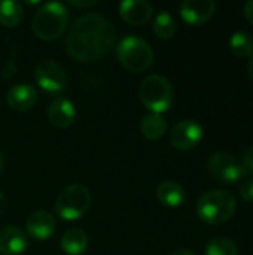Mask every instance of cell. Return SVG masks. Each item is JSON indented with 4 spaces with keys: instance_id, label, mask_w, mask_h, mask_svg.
Returning a JSON list of instances; mask_svg holds the SVG:
<instances>
[{
    "instance_id": "5b68a950",
    "label": "cell",
    "mask_w": 253,
    "mask_h": 255,
    "mask_svg": "<svg viewBox=\"0 0 253 255\" xmlns=\"http://www.w3.org/2000/svg\"><path fill=\"white\" fill-rule=\"evenodd\" d=\"M142 103L152 111V114L161 115L169 111L173 103V88L167 78L161 75H149L142 81L139 88Z\"/></svg>"
},
{
    "instance_id": "603a6c76",
    "label": "cell",
    "mask_w": 253,
    "mask_h": 255,
    "mask_svg": "<svg viewBox=\"0 0 253 255\" xmlns=\"http://www.w3.org/2000/svg\"><path fill=\"white\" fill-rule=\"evenodd\" d=\"M240 164H242L245 173H251V175H253V145L252 146H249V148L245 151Z\"/></svg>"
},
{
    "instance_id": "d6986e66",
    "label": "cell",
    "mask_w": 253,
    "mask_h": 255,
    "mask_svg": "<svg viewBox=\"0 0 253 255\" xmlns=\"http://www.w3.org/2000/svg\"><path fill=\"white\" fill-rule=\"evenodd\" d=\"M22 19V6L15 0H0V24L15 27Z\"/></svg>"
},
{
    "instance_id": "3957f363",
    "label": "cell",
    "mask_w": 253,
    "mask_h": 255,
    "mask_svg": "<svg viewBox=\"0 0 253 255\" xmlns=\"http://www.w3.org/2000/svg\"><path fill=\"white\" fill-rule=\"evenodd\" d=\"M237 209L236 197L224 190H213L203 194L197 202V215L207 224L228 221Z\"/></svg>"
},
{
    "instance_id": "7c38bea8",
    "label": "cell",
    "mask_w": 253,
    "mask_h": 255,
    "mask_svg": "<svg viewBox=\"0 0 253 255\" xmlns=\"http://www.w3.org/2000/svg\"><path fill=\"white\" fill-rule=\"evenodd\" d=\"M55 229H57V223L54 217L46 211H34L28 215L25 221L27 233L37 241L49 239L54 235Z\"/></svg>"
},
{
    "instance_id": "30bf717a",
    "label": "cell",
    "mask_w": 253,
    "mask_h": 255,
    "mask_svg": "<svg viewBox=\"0 0 253 255\" xmlns=\"http://www.w3.org/2000/svg\"><path fill=\"white\" fill-rule=\"evenodd\" d=\"M216 4L213 0H185L179 10L185 22L191 25H201L207 22L215 13Z\"/></svg>"
},
{
    "instance_id": "277c9868",
    "label": "cell",
    "mask_w": 253,
    "mask_h": 255,
    "mask_svg": "<svg viewBox=\"0 0 253 255\" xmlns=\"http://www.w3.org/2000/svg\"><path fill=\"white\" fill-rule=\"evenodd\" d=\"M118 61L130 72L139 73L154 63L152 46L139 36H127L116 46Z\"/></svg>"
},
{
    "instance_id": "9c48e42d",
    "label": "cell",
    "mask_w": 253,
    "mask_h": 255,
    "mask_svg": "<svg viewBox=\"0 0 253 255\" xmlns=\"http://www.w3.org/2000/svg\"><path fill=\"white\" fill-rule=\"evenodd\" d=\"M201 137H203V127L194 120H183L177 123L170 133L171 145L183 151L197 146Z\"/></svg>"
},
{
    "instance_id": "cb8c5ba5",
    "label": "cell",
    "mask_w": 253,
    "mask_h": 255,
    "mask_svg": "<svg viewBox=\"0 0 253 255\" xmlns=\"http://www.w3.org/2000/svg\"><path fill=\"white\" fill-rule=\"evenodd\" d=\"M240 196L243 200L253 202V179L245 181L240 187Z\"/></svg>"
},
{
    "instance_id": "4316f807",
    "label": "cell",
    "mask_w": 253,
    "mask_h": 255,
    "mask_svg": "<svg viewBox=\"0 0 253 255\" xmlns=\"http://www.w3.org/2000/svg\"><path fill=\"white\" fill-rule=\"evenodd\" d=\"M243 12H245V18H246L251 24H253V0H249V1L245 4Z\"/></svg>"
},
{
    "instance_id": "ba28073f",
    "label": "cell",
    "mask_w": 253,
    "mask_h": 255,
    "mask_svg": "<svg viewBox=\"0 0 253 255\" xmlns=\"http://www.w3.org/2000/svg\"><path fill=\"white\" fill-rule=\"evenodd\" d=\"M39 87L48 93H60L67 87V73L61 64L54 60H43L34 70Z\"/></svg>"
},
{
    "instance_id": "f546056e",
    "label": "cell",
    "mask_w": 253,
    "mask_h": 255,
    "mask_svg": "<svg viewBox=\"0 0 253 255\" xmlns=\"http://www.w3.org/2000/svg\"><path fill=\"white\" fill-rule=\"evenodd\" d=\"M4 206H6V199H4L3 193L0 191V215H1L3 211H4Z\"/></svg>"
},
{
    "instance_id": "ac0fdd59",
    "label": "cell",
    "mask_w": 253,
    "mask_h": 255,
    "mask_svg": "<svg viewBox=\"0 0 253 255\" xmlns=\"http://www.w3.org/2000/svg\"><path fill=\"white\" fill-rule=\"evenodd\" d=\"M167 130L166 120L158 114H149L142 118L140 123V131L142 134L149 140H158L164 136Z\"/></svg>"
},
{
    "instance_id": "83f0119b",
    "label": "cell",
    "mask_w": 253,
    "mask_h": 255,
    "mask_svg": "<svg viewBox=\"0 0 253 255\" xmlns=\"http://www.w3.org/2000/svg\"><path fill=\"white\" fill-rule=\"evenodd\" d=\"M171 255H197L195 253H192V251H189V250H177V251H174Z\"/></svg>"
},
{
    "instance_id": "5bb4252c",
    "label": "cell",
    "mask_w": 253,
    "mask_h": 255,
    "mask_svg": "<svg viewBox=\"0 0 253 255\" xmlns=\"http://www.w3.org/2000/svg\"><path fill=\"white\" fill-rule=\"evenodd\" d=\"M6 102L13 111H28L37 102V91L28 84H16L9 88L6 94Z\"/></svg>"
},
{
    "instance_id": "ffe728a7",
    "label": "cell",
    "mask_w": 253,
    "mask_h": 255,
    "mask_svg": "<svg viewBox=\"0 0 253 255\" xmlns=\"http://www.w3.org/2000/svg\"><path fill=\"white\" fill-rule=\"evenodd\" d=\"M152 30L154 33L161 37V39H171L174 34H176V30H177V25H176V21L174 18L166 12V10H161L155 19H154V24H152Z\"/></svg>"
},
{
    "instance_id": "2e32d148",
    "label": "cell",
    "mask_w": 253,
    "mask_h": 255,
    "mask_svg": "<svg viewBox=\"0 0 253 255\" xmlns=\"http://www.w3.org/2000/svg\"><path fill=\"white\" fill-rule=\"evenodd\" d=\"M157 199L169 208H177L185 200V191L180 184L174 181H164L157 188Z\"/></svg>"
},
{
    "instance_id": "8fae6325",
    "label": "cell",
    "mask_w": 253,
    "mask_h": 255,
    "mask_svg": "<svg viewBox=\"0 0 253 255\" xmlns=\"http://www.w3.org/2000/svg\"><path fill=\"white\" fill-rule=\"evenodd\" d=\"M118 10L121 18L131 25L146 24L154 13L152 4L146 0H124L119 3Z\"/></svg>"
},
{
    "instance_id": "52a82bcc",
    "label": "cell",
    "mask_w": 253,
    "mask_h": 255,
    "mask_svg": "<svg viewBox=\"0 0 253 255\" xmlns=\"http://www.w3.org/2000/svg\"><path fill=\"white\" fill-rule=\"evenodd\" d=\"M207 169L215 179L221 182H228V184L236 182L246 175L242 164L233 155H230L228 152H222V151L210 155L207 161Z\"/></svg>"
},
{
    "instance_id": "7402d4cb",
    "label": "cell",
    "mask_w": 253,
    "mask_h": 255,
    "mask_svg": "<svg viewBox=\"0 0 253 255\" xmlns=\"http://www.w3.org/2000/svg\"><path fill=\"white\" fill-rule=\"evenodd\" d=\"M206 255H239L237 245L228 238H215L209 242Z\"/></svg>"
},
{
    "instance_id": "484cf974",
    "label": "cell",
    "mask_w": 253,
    "mask_h": 255,
    "mask_svg": "<svg viewBox=\"0 0 253 255\" xmlns=\"http://www.w3.org/2000/svg\"><path fill=\"white\" fill-rule=\"evenodd\" d=\"M70 4L78 6V7H92L97 4L95 0H70Z\"/></svg>"
},
{
    "instance_id": "44dd1931",
    "label": "cell",
    "mask_w": 253,
    "mask_h": 255,
    "mask_svg": "<svg viewBox=\"0 0 253 255\" xmlns=\"http://www.w3.org/2000/svg\"><path fill=\"white\" fill-rule=\"evenodd\" d=\"M230 48L237 57H251L253 54V37L246 31H236L230 39Z\"/></svg>"
},
{
    "instance_id": "6da1fadb",
    "label": "cell",
    "mask_w": 253,
    "mask_h": 255,
    "mask_svg": "<svg viewBox=\"0 0 253 255\" xmlns=\"http://www.w3.org/2000/svg\"><path fill=\"white\" fill-rule=\"evenodd\" d=\"M116 42V31L109 19L98 13L78 18L66 37V49L78 61L104 57Z\"/></svg>"
},
{
    "instance_id": "f1b7e54d",
    "label": "cell",
    "mask_w": 253,
    "mask_h": 255,
    "mask_svg": "<svg viewBox=\"0 0 253 255\" xmlns=\"http://www.w3.org/2000/svg\"><path fill=\"white\" fill-rule=\"evenodd\" d=\"M248 73H249L251 79L253 81V54L251 55V60H249V63H248Z\"/></svg>"
},
{
    "instance_id": "8992f818",
    "label": "cell",
    "mask_w": 253,
    "mask_h": 255,
    "mask_svg": "<svg viewBox=\"0 0 253 255\" xmlns=\"http://www.w3.org/2000/svg\"><path fill=\"white\" fill-rule=\"evenodd\" d=\"M91 206V194L85 185L73 184L66 187L55 200V211L66 221L82 218Z\"/></svg>"
},
{
    "instance_id": "7a4b0ae2",
    "label": "cell",
    "mask_w": 253,
    "mask_h": 255,
    "mask_svg": "<svg viewBox=\"0 0 253 255\" xmlns=\"http://www.w3.org/2000/svg\"><path fill=\"white\" fill-rule=\"evenodd\" d=\"M69 22V10L64 3H43L33 16V31L42 40H54L61 36Z\"/></svg>"
},
{
    "instance_id": "e0dca14e",
    "label": "cell",
    "mask_w": 253,
    "mask_h": 255,
    "mask_svg": "<svg viewBox=\"0 0 253 255\" xmlns=\"http://www.w3.org/2000/svg\"><path fill=\"white\" fill-rule=\"evenodd\" d=\"M60 245L67 255H81L88 248V236L81 229H69L63 235Z\"/></svg>"
},
{
    "instance_id": "4dcf8cb0",
    "label": "cell",
    "mask_w": 253,
    "mask_h": 255,
    "mask_svg": "<svg viewBox=\"0 0 253 255\" xmlns=\"http://www.w3.org/2000/svg\"><path fill=\"white\" fill-rule=\"evenodd\" d=\"M1 169H3V157L0 154V172H1Z\"/></svg>"
},
{
    "instance_id": "9a60e30c",
    "label": "cell",
    "mask_w": 253,
    "mask_h": 255,
    "mask_svg": "<svg viewBox=\"0 0 253 255\" xmlns=\"http://www.w3.org/2000/svg\"><path fill=\"white\" fill-rule=\"evenodd\" d=\"M27 248L25 233L13 226H7L0 230V254L19 255Z\"/></svg>"
},
{
    "instance_id": "d4e9b609",
    "label": "cell",
    "mask_w": 253,
    "mask_h": 255,
    "mask_svg": "<svg viewBox=\"0 0 253 255\" xmlns=\"http://www.w3.org/2000/svg\"><path fill=\"white\" fill-rule=\"evenodd\" d=\"M15 69H16V66H15V55H13V57H10L6 61V64H4V67L1 70V78L3 79H9L15 73Z\"/></svg>"
},
{
    "instance_id": "4fadbf2b",
    "label": "cell",
    "mask_w": 253,
    "mask_h": 255,
    "mask_svg": "<svg viewBox=\"0 0 253 255\" xmlns=\"http://www.w3.org/2000/svg\"><path fill=\"white\" fill-rule=\"evenodd\" d=\"M48 120L49 123L57 127V128H67L73 124L75 118H76V109L75 105L64 99V97H58L55 99L49 108H48Z\"/></svg>"
}]
</instances>
